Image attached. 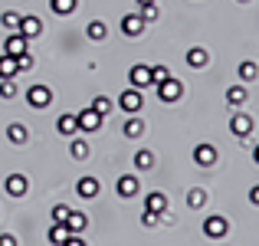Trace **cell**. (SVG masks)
Masks as SVG:
<instances>
[{
    "label": "cell",
    "mask_w": 259,
    "mask_h": 246,
    "mask_svg": "<svg viewBox=\"0 0 259 246\" xmlns=\"http://www.w3.org/2000/svg\"><path fill=\"white\" fill-rule=\"evenodd\" d=\"M26 105L30 108H50L53 105V89L50 86H30L26 89Z\"/></svg>",
    "instance_id": "cell-2"
},
{
    "label": "cell",
    "mask_w": 259,
    "mask_h": 246,
    "mask_svg": "<svg viewBox=\"0 0 259 246\" xmlns=\"http://www.w3.org/2000/svg\"><path fill=\"white\" fill-rule=\"evenodd\" d=\"M63 246H85V240H82L79 233H69V240H66Z\"/></svg>",
    "instance_id": "cell-39"
},
{
    "label": "cell",
    "mask_w": 259,
    "mask_h": 246,
    "mask_svg": "<svg viewBox=\"0 0 259 246\" xmlns=\"http://www.w3.org/2000/svg\"><path fill=\"white\" fill-rule=\"evenodd\" d=\"M76 121H79V132H85V135H92V132H99V128H102V115L95 112L92 105L82 108V112L76 115Z\"/></svg>",
    "instance_id": "cell-5"
},
{
    "label": "cell",
    "mask_w": 259,
    "mask_h": 246,
    "mask_svg": "<svg viewBox=\"0 0 259 246\" xmlns=\"http://www.w3.org/2000/svg\"><path fill=\"white\" fill-rule=\"evenodd\" d=\"M69 233H72V230L66 227V223H53V227H50V233H46V236H50V243H53V246H63L66 240H69Z\"/></svg>",
    "instance_id": "cell-21"
},
{
    "label": "cell",
    "mask_w": 259,
    "mask_h": 246,
    "mask_svg": "<svg viewBox=\"0 0 259 246\" xmlns=\"http://www.w3.org/2000/svg\"><path fill=\"white\" fill-rule=\"evenodd\" d=\"M194 161H197V164H203V168L217 164V148H213V145H207V141H203V145H197V148H194Z\"/></svg>",
    "instance_id": "cell-14"
},
{
    "label": "cell",
    "mask_w": 259,
    "mask_h": 246,
    "mask_svg": "<svg viewBox=\"0 0 259 246\" xmlns=\"http://www.w3.org/2000/svg\"><path fill=\"white\" fill-rule=\"evenodd\" d=\"M69 154H72L76 161H85V158H89V145H85L82 138H76V141L69 145Z\"/></svg>",
    "instance_id": "cell-31"
},
{
    "label": "cell",
    "mask_w": 259,
    "mask_h": 246,
    "mask_svg": "<svg viewBox=\"0 0 259 246\" xmlns=\"http://www.w3.org/2000/svg\"><path fill=\"white\" fill-rule=\"evenodd\" d=\"M246 99H249V95H246V89H243V86H230L227 89V105L240 108V105H246Z\"/></svg>",
    "instance_id": "cell-22"
},
{
    "label": "cell",
    "mask_w": 259,
    "mask_h": 246,
    "mask_svg": "<svg viewBox=\"0 0 259 246\" xmlns=\"http://www.w3.org/2000/svg\"><path fill=\"white\" fill-rule=\"evenodd\" d=\"M236 76H240V82H253V79H259V66L256 63H240V69H236Z\"/></svg>",
    "instance_id": "cell-27"
},
{
    "label": "cell",
    "mask_w": 259,
    "mask_h": 246,
    "mask_svg": "<svg viewBox=\"0 0 259 246\" xmlns=\"http://www.w3.org/2000/svg\"><path fill=\"white\" fill-rule=\"evenodd\" d=\"M167 207H171V203H167V197L161 194V190H154V194H148V197H145V210H154V214H164Z\"/></svg>",
    "instance_id": "cell-17"
},
{
    "label": "cell",
    "mask_w": 259,
    "mask_h": 246,
    "mask_svg": "<svg viewBox=\"0 0 259 246\" xmlns=\"http://www.w3.org/2000/svg\"><path fill=\"white\" fill-rule=\"evenodd\" d=\"M118 108H121V112H128V115H138L141 108H145V95H141V89L128 86L125 92L118 95Z\"/></svg>",
    "instance_id": "cell-1"
},
{
    "label": "cell",
    "mask_w": 259,
    "mask_h": 246,
    "mask_svg": "<svg viewBox=\"0 0 259 246\" xmlns=\"http://www.w3.org/2000/svg\"><path fill=\"white\" fill-rule=\"evenodd\" d=\"M20 33H23L26 39L43 36V20H39V17H23V20H20Z\"/></svg>",
    "instance_id": "cell-13"
},
{
    "label": "cell",
    "mask_w": 259,
    "mask_h": 246,
    "mask_svg": "<svg viewBox=\"0 0 259 246\" xmlns=\"http://www.w3.org/2000/svg\"><path fill=\"white\" fill-rule=\"evenodd\" d=\"M207 63H210V53L203 50V46H194V50H187V66H190V69H203Z\"/></svg>",
    "instance_id": "cell-15"
},
{
    "label": "cell",
    "mask_w": 259,
    "mask_h": 246,
    "mask_svg": "<svg viewBox=\"0 0 259 246\" xmlns=\"http://www.w3.org/2000/svg\"><path fill=\"white\" fill-rule=\"evenodd\" d=\"M17 69H20V72L33 69V56H30V53H20V56H17Z\"/></svg>",
    "instance_id": "cell-37"
},
{
    "label": "cell",
    "mask_w": 259,
    "mask_h": 246,
    "mask_svg": "<svg viewBox=\"0 0 259 246\" xmlns=\"http://www.w3.org/2000/svg\"><path fill=\"white\" fill-rule=\"evenodd\" d=\"M128 82H132V89H148V86H154L151 82V66H132L128 69Z\"/></svg>",
    "instance_id": "cell-8"
},
{
    "label": "cell",
    "mask_w": 259,
    "mask_h": 246,
    "mask_svg": "<svg viewBox=\"0 0 259 246\" xmlns=\"http://www.w3.org/2000/svg\"><path fill=\"white\" fill-rule=\"evenodd\" d=\"M56 132H59V135H66V138H72V135L79 132L76 115H59V118H56Z\"/></svg>",
    "instance_id": "cell-16"
},
{
    "label": "cell",
    "mask_w": 259,
    "mask_h": 246,
    "mask_svg": "<svg viewBox=\"0 0 259 246\" xmlns=\"http://www.w3.org/2000/svg\"><path fill=\"white\" fill-rule=\"evenodd\" d=\"M230 132H233L236 138H249V135L256 132L253 115H233V118H230Z\"/></svg>",
    "instance_id": "cell-7"
},
{
    "label": "cell",
    "mask_w": 259,
    "mask_h": 246,
    "mask_svg": "<svg viewBox=\"0 0 259 246\" xmlns=\"http://www.w3.org/2000/svg\"><path fill=\"white\" fill-rule=\"evenodd\" d=\"M4 190L10 197H23L26 190H30V181H26L23 174H7V181H4Z\"/></svg>",
    "instance_id": "cell-10"
},
{
    "label": "cell",
    "mask_w": 259,
    "mask_h": 246,
    "mask_svg": "<svg viewBox=\"0 0 259 246\" xmlns=\"http://www.w3.org/2000/svg\"><path fill=\"white\" fill-rule=\"evenodd\" d=\"M20 20H23V13H17V10L0 13V26H4V30H10V33H17V30H20Z\"/></svg>",
    "instance_id": "cell-23"
},
{
    "label": "cell",
    "mask_w": 259,
    "mask_h": 246,
    "mask_svg": "<svg viewBox=\"0 0 259 246\" xmlns=\"http://www.w3.org/2000/svg\"><path fill=\"white\" fill-rule=\"evenodd\" d=\"M118 26H121V33H125V36L135 39V36H141V33H145L148 23H145V17H141V13H125Z\"/></svg>",
    "instance_id": "cell-6"
},
{
    "label": "cell",
    "mask_w": 259,
    "mask_h": 246,
    "mask_svg": "<svg viewBox=\"0 0 259 246\" xmlns=\"http://www.w3.org/2000/svg\"><path fill=\"white\" fill-rule=\"evenodd\" d=\"M141 223H145V227H158V223H161V214H154V210H145V214H141Z\"/></svg>",
    "instance_id": "cell-36"
},
{
    "label": "cell",
    "mask_w": 259,
    "mask_h": 246,
    "mask_svg": "<svg viewBox=\"0 0 259 246\" xmlns=\"http://www.w3.org/2000/svg\"><path fill=\"white\" fill-rule=\"evenodd\" d=\"M154 89H158V99H161V102H177V99L184 95V82L174 79V76L164 79V82H158Z\"/></svg>",
    "instance_id": "cell-4"
},
{
    "label": "cell",
    "mask_w": 259,
    "mask_h": 246,
    "mask_svg": "<svg viewBox=\"0 0 259 246\" xmlns=\"http://www.w3.org/2000/svg\"><path fill=\"white\" fill-rule=\"evenodd\" d=\"M26 138H30V132H26V125H20V121H13V125L7 128V141H10V145H26Z\"/></svg>",
    "instance_id": "cell-19"
},
{
    "label": "cell",
    "mask_w": 259,
    "mask_h": 246,
    "mask_svg": "<svg viewBox=\"0 0 259 246\" xmlns=\"http://www.w3.org/2000/svg\"><path fill=\"white\" fill-rule=\"evenodd\" d=\"M121 135H125V138H141V135H145V121H141L138 115H132V118L121 125Z\"/></svg>",
    "instance_id": "cell-18"
},
{
    "label": "cell",
    "mask_w": 259,
    "mask_h": 246,
    "mask_svg": "<svg viewBox=\"0 0 259 246\" xmlns=\"http://www.w3.org/2000/svg\"><path fill=\"white\" fill-rule=\"evenodd\" d=\"M92 108H95V112L102 115V118H105V115H108V112L115 108V102L108 99V95H95V99H92Z\"/></svg>",
    "instance_id": "cell-30"
},
{
    "label": "cell",
    "mask_w": 259,
    "mask_h": 246,
    "mask_svg": "<svg viewBox=\"0 0 259 246\" xmlns=\"http://www.w3.org/2000/svg\"><path fill=\"white\" fill-rule=\"evenodd\" d=\"M76 190H79V197H85V200H92V197H99V190H102V184L95 181L92 174H85V177H79V184H76Z\"/></svg>",
    "instance_id": "cell-12"
},
{
    "label": "cell",
    "mask_w": 259,
    "mask_h": 246,
    "mask_svg": "<svg viewBox=\"0 0 259 246\" xmlns=\"http://www.w3.org/2000/svg\"><path fill=\"white\" fill-rule=\"evenodd\" d=\"M236 4H249V0H236Z\"/></svg>",
    "instance_id": "cell-43"
},
{
    "label": "cell",
    "mask_w": 259,
    "mask_h": 246,
    "mask_svg": "<svg viewBox=\"0 0 259 246\" xmlns=\"http://www.w3.org/2000/svg\"><path fill=\"white\" fill-rule=\"evenodd\" d=\"M135 4H138V7H145V4H154V0H135Z\"/></svg>",
    "instance_id": "cell-41"
},
{
    "label": "cell",
    "mask_w": 259,
    "mask_h": 246,
    "mask_svg": "<svg viewBox=\"0 0 259 246\" xmlns=\"http://www.w3.org/2000/svg\"><path fill=\"white\" fill-rule=\"evenodd\" d=\"M249 203L259 207V184H256V187H249Z\"/></svg>",
    "instance_id": "cell-40"
},
{
    "label": "cell",
    "mask_w": 259,
    "mask_h": 246,
    "mask_svg": "<svg viewBox=\"0 0 259 246\" xmlns=\"http://www.w3.org/2000/svg\"><path fill=\"white\" fill-rule=\"evenodd\" d=\"M138 13L141 17H145V23H154V20H158V0H154V4H145V7H138Z\"/></svg>",
    "instance_id": "cell-32"
},
{
    "label": "cell",
    "mask_w": 259,
    "mask_h": 246,
    "mask_svg": "<svg viewBox=\"0 0 259 246\" xmlns=\"http://www.w3.org/2000/svg\"><path fill=\"white\" fill-rule=\"evenodd\" d=\"M135 168H138V171H151V168H154V154L148 151V148L135 151Z\"/></svg>",
    "instance_id": "cell-28"
},
{
    "label": "cell",
    "mask_w": 259,
    "mask_h": 246,
    "mask_svg": "<svg viewBox=\"0 0 259 246\" xmlns=\"http://www.w3.org/2000/svg\"><path fill=\"white\" fill-rule=\"evenodd\" d=\"M203 203H207V190H203V187H190V190H187V207L200 210Z\"/></svg>",
    "instance_id": "cell-26"
},
{
    "label": "cell",
    "mask_w": 259,
    "mask_h": 246,
    "mask_svg": "<svg viewBox=\"0 0 259 246\" xmlns=\"http://www.w3.org/2000/svg\"><path fill=\"white\" fill-rule=\"evenodd\" d=\"M66 227L72 230V233H82V230L89 227V220H85V214H79V210H72L69 214V220H66Z\"/></svg>",
    "instance_id": "cell-29"
},
{
    "label": "cell",
    "mask_w": 259,
    "mask_h": 246,
    "mask_svg": "<svg viewBox=\"0 0 259 246\" xmlns=\"http://www.w3.org/2000/svg\"><path fill=\"white\" fill-rule=\"evenodd\" d=\"M138 190H141V181L135 174H121L118 181H115V194L118 197H135Z\"/></svg>",
    "instance_id": "cell-9"
},
{
    "label": "cell",
    "mask_w": 259,
    "mask_h": 246,
    "mask_svg": "<svg viewBox=\"0 0 259 246\" xmlns=\"http://www.w3.org/2000/svg\"><path fill=\"white\" fill-rule=\"evenodd\" d=\"M69 214H72V207L56 203V207H53V223H66V220H69Z\"/></svg>",
    "instance_id": "cell-34"
},
{
    "label": "cell",
    "mask_w": 259,
    "mask_h": 246,
    "mask_svg": "<svg viewBox=\"0 0 259 246\" xmlns=\"http://www.w3.org/2000/svg\"><path fill=\"white\" fill-rule=\"evenodd\" d=\"M0 246H20V240L13 233H0Z\"/></svg>",
    "instance_id": "cell-38"
},
{
    "label": "cell",
    "mask_w": 259,
    "mask_h": 246,
    "mask_svg": "<svg viewBox=\"0 0 259 246\" xmlns=\"http://www.w3.org/2000/svg\"><path fill=\"white\" fill-rule=\"evenodd\" d=\"M227 233H230V220H227V217L213 214V217L203 220V236H210V240H223Z\"/></svg>",
    "instance_id": "cell-3"
},
{
    "label": "cell",
    "mask_w": 259,
    "mask_h": 246,
    "mask_svg": "<svg viewBox=\"0 0 259 246\" xmlns=\"http://www.w3.org/2000/svg\"><path fill=\"white\" fill-rule=\"evenodd\" d=\"M17 95V79H0V99H13Z\"/></svg>",
    "instance_id": "cell-33"
},
{
    "label": "cell",
    "mask_w": 259,
    "mask_h": 246,
    "mask_svg": "<svg viewBox=\"0 0 259 246\" xmlns=\"http://www.w3.org/2000/svg\"><path fill=\"white\" fill-rule=\"evenodd\" d=\"M4 53H7V56H20V53H26V36L20 30L10 33V36L4 39Z\"/></svg>",
    "instance_id": "cell-11"
},
{
    "label": "cell",
    "mask_w": 259,
    "mask_h": 246,
    "mask_svg": "<svg viewBox=\"0 0 259 246\" xmlns=\"http://www.w3.org/2000/svg\"><path fill=\"white\" fill-rule=\"evenodd\" d=\"M253 161H256V164H259V145H256V151H253Z\"/></svg>",
    "instance_id": "cell-42"
},
{
    "label": "cell",
    "mask_w": 259,
    "mask_h": 246,
    "mask_svg": "<svg viewBox=\"0 0 259 246\" xmlns=\"http://www.w3.org/2000/svg\"><path fill=\"white\" fill-rule=\"evenodd\" d=\"M20 69H17V56H0V79H17Z\"/></svg>",
    "instance_id": "cell-20"
},
{
    "label": "cell",
    "mask_w": 259,
    "mask_h": 246,
    "mask_svg": "<svg viewBox=\"0 0 259 246\" xmlns=\"http://www.w3.org/2000/svg\"><path fill=\"white\" fill-rule=\"evenodd\" d=\"M164 79H171V69H167V66H151V82L154 86L164 82Z\"/></svg>",
    "instance_id": "cell-35"
},
{
    "label": "cell",
    "mask_w": 259,
    "mask_h": 246,
    "mask_svg": "<svg viewBox=\"0 0 259 246\" xmlns=\"http://www.w3.org/2000/svg\"><path fill=\"white\" fill-rule=\"evenodd\" d=\"M85 36H89V39H95V43H102V39L108 36V26L102 23V20H92V23L85 26Z\"/></svg>",
    "instance_id": "cell-24"
},
{
    "label": "cell",
    "mask_w": 259,
    "mask_h": 246,
    "mask_svg": "<svg viewBox=\"0 0 259 246\" xmlns=\"http://www.w3.org/2000/svg\"><path fill=\"white\" fill-rule=\"evenodd\" d=\"M50 7H53V13H59V17H69V13H76L79 0H50Z\"/></svg>",
    "instance_id": "cell-25"
}]
</instances>
